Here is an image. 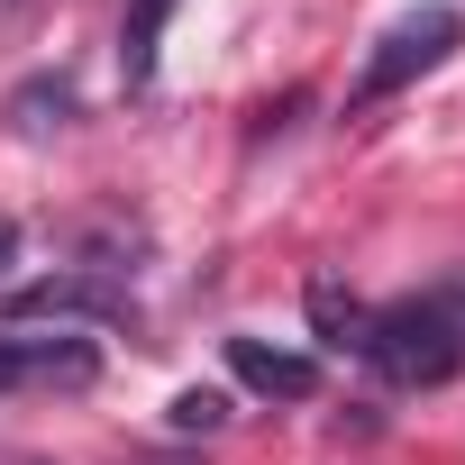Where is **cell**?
Segmentation results:
<instances>
[{
	"label": "cell",
	"mask_w": 465,
	"mask_h": 465,
	"mask_svg": "<svg viewBox=\"0 0 465 465\" xmlns=\"http://www.w3.org/2000/svg\"><path fill=\"white\" fill-rule=\"evenodd\" d=\"M311 320L329 329V347H356V329H365V302H347L338 283H311Z\"/></svg>",
	"instance_id": "8"
},
{
	"label": "cell",
	"mask_w": 465,
	"mask_h": 465,
	"mask_svg": "<svg viewBox=\"0 0 465 465\" xmlns=\"http://www.w3.org/2000/svg\"><path fill=\"white\" fill-rule=\"evenodd\" d=\"M447 46H456V10H411V19H392L383 46H374V64L356 74V110H365V101H392L411 74L447 64Z\"/></svg>",
	"instance_id": "3"
},
{
	"label": "cell",
	"mask_w": 465,
	"mask_h": 465,
	"mask_svg": "<svg viewBox=\"0 0 465 465\" xmlns=\"http://www.w3.org/2000/svg\"><path fill=\"white\" fill-rule=\"evenodd\" d=\"M10 256H19V219H0V274H10Z\"/></svg>",
	"instance_id": "10"
},
{
	"label": "cell",
	"mask_w": 465,
	"mask_h": 465,
	"mask_svg": "<svg viewBox=\"0 0 465 465\" xmlns=\"http://www.w3.org/2000/svg\"><path fill=\"white\" fill-rule=\"evenodd\" d=\"M0 311H10V320H55V329H74V320H128L137 302H128V283H119L110 265H83V274H46V283L0 292Z\"/></svg>",
	"instance_id": "2"
},
{
	"label": "cell",
	"mask_w": 465,
	"mask_h": 465,
	"mask_svg": "<svg viewBox=\"0 0 465 465\" xmlns=\"http://www.w3.org/2000/svg\"><path fill=\"white\" fill-rule=\"evenodd\" d=\"M164 19H173V0H128V19H119V74H128V92H146V83H155Z\"/></svg>",
	"instance_id": "6"
},
{
	"label": "cell",
	"mask_w": 465,
	"mask_h": 465,
	"mask_svg": "<svg viewBox=\"0 0 465 465\" xmlns=\"http://www.w3.org/2000/svg\"><path fill=\"white\" fill-rule=\"evenodd\" d=\"M10 119H19L28 137H46V128H64V119H74V83L55 74V83H28V92H10Z\"/></svg>",
	"instance_id": "7"
},
{
	"label": "cell",
	"mask_w": 465,
	"mask_h": 465,
	"mask_svg": "<svg viewBox=\"0 0 465 465\" xmlns=\"http://www.w3.org/2000/svg\"><path fill=\"white\" fill-rule=\"evenodd\" d=\"M228 365H238L247 392H274V401H311L320 392V365L292 356V347H265V338H228Z\"/></svg>",
	"instance_id": "5"
},
{
	"label": "cell",
	"mask_w": 465,
	"mask_h": 465,
	"mask_svg": "<svg viewBox=\"0 0 465 465\" xmlns=\"http://www.w3.org/2000/svg\"><path fill=\"white\" fill-rule=\"evenodd\" d=\"M101 374L92 338H0V392H83Z\"/></svg>",
	"instance_id": "4"
},
{
	"label": "cell",
	"mask_w": 465,
	"mask_h": 465,
	"mask_svg": "<svg viewBox=\"0 0 465 465\" xmlns=\"http://www.w3.org/2000/svg\"><path fill=\"white\" fill-rule=\"evenodd\" d=\"M356 356H365L383 383H401V392L456 383V374H465V283H438V292H411V302L365 311Z\"/></svg>",
	"instance_id": "1"
},
{
	"label": "cell",
	"mask_w": 465,
	"mask_h": 465,
	"mask_svg": "<svg viewBox=\"0 0 465 465\" xmlns=\"http://www.w3.org/2000/svg\"><path fill=\"white\" fill-rule=\"evenodd\" d=\"M219 420H228L219 392H173V429H219Z\"/></svg>",
	"instance_id": "9"
},
{
	"label": "cell",
	"mask_w": 465,
	"mask_h": 465,
	"mask_svg": "<svg viewBox=\"0 0 465 465\" xmlns=\"http://www.w3.org/2000/svg\"><path fill=\"white\" fill-rule=\"evenodd\" d=\"M10 10H28V0H10Z\"/></svg>",
	"instance_id": "11"
}]
</instances>
